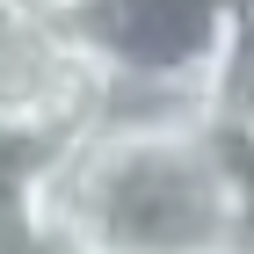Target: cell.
Here are the masks:
<instances>
[{"label": "cell", "mask_w": 254, "mask_h": 254, "mask_svg": "<svg viewBox=\"0 0 254 254\" xmlns=\"http://www.w3.org/2000/svg\"><path fill=\"white\" fill-rule=\"evenodd\" d=\"M109 65L73 15H7L0 22V131L65 145L102 124Z\"/></svg>", "instance_id": "cell-3"}, {"label": "cell", "mask_w": 254, "mask_h": 254, "mask_svg": "<svg viewBox=\"0 0 254 254\" xmlns=\"http://www.w3.org/2000/svg\"><path fill=\"white\" fill-rule=\"evenodd\" d=\"M73 22L117 80L203 87L225 109V80L240 59V0H80Z\"/></svg>", "instance_id": "cell-2"}, {"label": "cell", "mask_w": 254, "mask_h": 254, "mask_svg": "<svg viewBox=\"0 0 254 254\" xmlns=\"http://www.w3.org/2000/svg\"><path fill=\"white\" fill-rule=\"evenodd\" d=\"M15 7H22V15H73L80 0H15Z\"/></svg>", "instance_id": "cell-4"}, {"label": "cell", "mask_w": 254, "mask_h": 254, "mask_svg": "<svg viewBox=\"0 0 254 254\" xmlns=\"http://www.w3.org/2000/svg\"><path fill=\"white\" fill-rule=\"evenodd\" d=\"M254 182L218 117L95 124L37 167V240L102 254H225L247 247Z\"/></svg>", "instance_id": "cell-1"}, {"label": "cell", "mask_w": 254, "mask_h": 254, "mask_svg": "<svg viewBox=\"0 0 254 254\" xmlns=\"http://www.w3.org/2000/svg\"><path fill=\"white\" fill-rule=\"evenodd\" d=\"M7 15H22V7H15V0H0V22H7Z\"/></svg>", "instance_id": "cell-5"}]
</instances>
